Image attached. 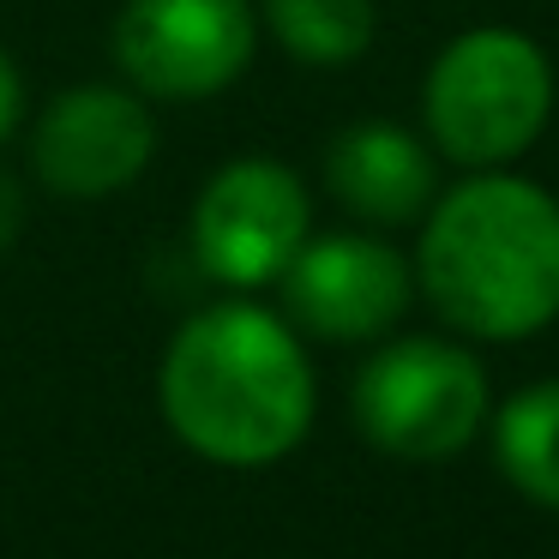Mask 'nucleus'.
Instances as JSON below:
<instances>
[{"label": "nucleus", "instance_id": "2", "mask_svg": "<svg viewBox=\"0 0 559 559\" xmlns=\"http://www.w3.org/2000/svg\"><path fill=\"white\" fill-rule=\"evenodd\" d=\"M415 295L463 343H523L559 319V199L511 169H475L427 205Z\"/></svg>", "mask_w": 559, "mask_h": 559}, {"label": "nucleus", "instance_id": "5", "mask_svg": "<svg viewBox=\"0 0 559 559\" xmlns=\"http://www.w3.org/2000/svg\"><path fill=\"white\" fill-rule=\"evenodd\" d=\"M313 235V199L307 181L289 163L247 151L229 157L193 199L187 217V241L193 259L211 283H223L229 295L277 289V277L289 271V259L301 253V241Z\"/></svg>", "mask_w": 559, "mask_h": 559}, {"label": "nucleus", "instance_id": "6", "mask_svg": "<svg viewBox=\"0 0 559 559\" xmlns=\"http://www.w3.org/2000/svg\"><path fill=\"white\" fill-rule=\"evenodd\" d=\"M109 49L139 97L205 103L253 67L259 0H127Z\"/></svg>", "mask_w": 559, "mask_h": 559}, {"label": "nucleus", "instance_id": "9", "mask_svg": "<svg viewBox=\"0 0 559 559\" xmlns=\"http://www.w3.org/2000/svg\"><path fill=\"white\" fill-rule=\"evenodd\" d=\"M325 187L361 229H409L439 199V151L403 121H349L325 145Z\"/></svg>", "mask_w": 559, "mask_h": 559}, {"label": "nucleus", "instance_id": "8", "mask_svg": "<svg viewBox=\"0 0 559 559\" xmlns=\"http://www.w3.org/2000/svg\"><path fill=\"white\" fill-rule=\"evenodd\" d=\"M157 157V115L133 85H67L31 127V169L61 199L127 193Z\"/></svg>", "mask_w": 559, "mask_h": 559}, {"label": "nucleus", "instance_id": "7", "mask_svg": "<svg viewBox=\"0 0 559 559\" xmlns=\"http://www.w3.org/2000/svg\"><path fill=\"white\" fill-rule=\"evenodd\" d=\"M415 301L409 253L373 229L307 235L277 277V313L313 343H379Z\"/></svg>", "mask_w": 559, "mask_h": 559}, {"label": "nucleus", "instance_id": "13", "mask_svg": "<svg viewBox=\"0 0 559 559\" xmlns=\"http://www.w3.org/2000/svg\"><path fill=\"white\" fill-rule=\"evenodd\" d=\"M19 121H25V79H19L13 55L0 49V145L19 133Z\"/></svg>", "mask_w": 559, "mask_h": 559}, {"label": "nucleus", "instance_id": "11", "mask_svg": "<svg viewBox=\"0 0 559 559\" xmlns=\"http://www.w3.org/2000/svg\"><path fill=\"white\" fill-rule=\"evenodd\" d=\"M259 31L301 67H355L379 37L373 0H259Z\"/></svg>", "mask_w": 559, "mask_h": 559}, {"label": "nucleus", "instance_id": "12", "mask_svg": "<svg viewBox=\"0 0 559 559\" xmlns=\"http://www.w3.org/2000/svg\"><path fill=\"white\" fill-rule=\"evenodd\" d=\"M25 217H31V199H25V181H19L7 163H0V253L25 235Z\"/></svg>", "mask_w": 559, "mask_h": 559}, {"label": "nucleus", "instance_id": "4", "mask_svg": "<svg viewBox=\"0 0 559 559\" xmlns=\"http://www.w3.org/2000/svg\"><path fill=\"white\" fill-rule=\"evenodd\" d=\"M355 433L397 463L463 457L487 433L493 385L463 337H379L349 385Z\"/></svg>", "mask_w": 559, "mask_h": 559}, {"label": "nucleus", "instance_id": "10", "mask_svg": "<svg viewBox=\"0 0 559 559\" xmlns=\"http://www.w3.org/2000/svg\"><path fill=\"white\" fill-rule=\"evenodd\" d=\"M487 439H493V463L511 493H523L542 511H559V379L511 391L487 415Z\"/></svg>", "mask_w": 559, "mask_h": 559}, {"label": "nucleus", "instance_id": "1", "mask_svg": "<svg viewBox=\"0 0 559 559\" xmlns=\"http://www.w3.org/2000/svg\"><path fill=\"white\" fill-rule=\"evenodd\" d=\"M157 409L193 457L217 469H271L319 415L307 337L253 295H223L175 325L157 367Z\"/></svg>", "mask_w": 559, "mask_h": 559}, {"label": "nucleus", "instance_id": "3", "mask_svg": "<svg viewBox=\"0 0 559 559\" xmlns=\"http://www.w3.org/2000/svg\"><path fill=\"white\" fill-rule=\"evenodd\" d=\"M554 61L530 31L469 25L421 79V133L463 175L511 169L554 121Z\"/></svg>", "mask_w": 559, "mask_h": 559}]
</instances>
